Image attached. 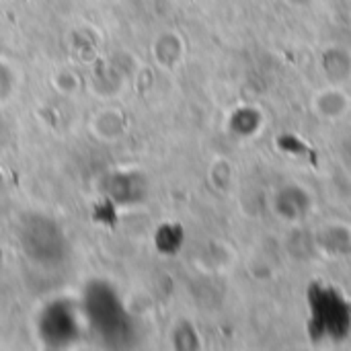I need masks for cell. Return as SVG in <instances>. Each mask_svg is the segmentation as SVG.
Segmentation results:
<instances>
[{
  "mask_svg": "<svg viewBox=\"0 0 351 351\" xmlns=\"http://www.w3.org/2000/svg\"><path fill=\"white\" fill-rule=\"evenodd\" d=\"M346 154H348V162L351 165V140L346 144Z\"/></svg>",
  "mask_w": 351,
  "mask_h": 351,
  "instance_id": "4",
  "label": "cell"
},
{
  "mask_svg": "<svg viewBox=\"0 0 351 351\" xmlns=\"http://www.w3.org/2000/svg\"><path fill=\"white\" fill-rule=\"evenodd\" d=\"M311 333L315 341H341L351 327V306L331 288L315 284L308 292Z\"/></svg>",
  "mask_w": 351,
  "mask_h": 351,
  "instance_id": "1",
  "label": "cell"
},
{
  "mask_svg": "<svg viewBox=\"0 0 351 351\" xmlns=\"http://www.w3.org/2000/svg\"><path fill=\"white\" fill-rule=\"evenodd\" d=\"M278 210L284 218H300L306 210V193L296 187L284 189L278 195Z\"/></svg>",
  "mask_w": 351,
  "mask_h": 351,
  "instance_id": "2",
  "label": "cell"
},
{
  "mask_svg": "<svg viewBox=\"0 0 351 351\" xmlns=\"http://www.w3.org/2000/svg\"><path fill=\"white\" fill-rule=\"evenodd\" d=\"M346 53L343 51H329L327 56H325V60H323V66H325V70L335 78V80H343L348 74L351 72V64L350 60H346V62H341V58H343Z\"/></svg>",
  "mask_w": 351,
  "mask_h": 351,
  "instance_id": "3",
  "label": "cell"
}]
</instances>
